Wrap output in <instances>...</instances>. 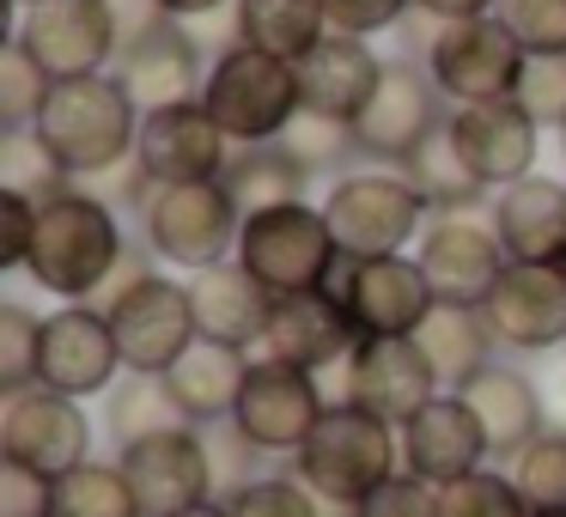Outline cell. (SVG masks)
Masks as SVG:
<instances>
[{
  "label": "cell",
  "mask_w": 566,
  "mask_h": 517,
  "mask_svg": "<svg viewBox=\"0 0 566 517\" xmlns=\"http://www.w3.org/2000/svg\"><path fill=\"white\" fill-rule=\"evenodd\" d=\"M128 262L123 225H116L111 201L86 196V189H62V196L38 201V238H31L25 274L62 305H92L111 293L116 268Z\"/></svg>",
  "instance_id": "6da1fadb"
},
{
  "label": "cell",
  "mask_w": 566,
  "mask_h": 517,
  "mask_svg": "<svg viewBox=\"0 0 566 517\" xmlns=\"http://www.w3.org/2000/svg\"><path fill=\"white\" fill-rule=\"evenodd\" d=\"M396 468H402V432L354 402H329V414L317 420L305 451L293 456V475L342 517L359 499H371Z\"/></svg>",
  "instance_id": "7a4b0ae2"
},
{
  "label": "cell",
  "mask_w": 566,
  "mask_h": 517,
  "mask_svg": "<svg viewBox=\"0 0 566 517\" xmlns=\"http://www.w3.org/2000/svg\"><path fill=\"white\" fill-rule=\"evenodd\" d=\"M38 135L67 177H104L123 159H135L140 104L128 98V86L116 74L62 80L50 110L38 116Z\"/></svg>",
  "instance_id": "3957f363"
},
{
  "label": "cell",
  "mask_w": 566,
  "mask_h": 517,
  "mask_svg": "<svg viewBox=\"0 0 566 517\" xmlns=\"http://www.w3.org/2000/svg\"><path fill=\"white\" fill-rule=\"evenodd\" d=\"M135 196H140V232H147V250L159 262L201 274L213 262L238 256L244 208L232 201V189L220 177L213 183H147V177H135Z\"/></svg>",
  "instance_id": "277c9868"
},
{
  "label": "cell",
  "mask_w": 566,
  "mask_h": 517,
  "mask_svg": "<svg viewBox=\"0 0 566 517\" xmlns=\"http://www.w3.org/2000/svg\"><path fill=\"white\" fill-rule=\"evenodd\" d=\"M201 104L213 110V123L226 128L232 147H274L298 123V110H305V98H298V67L274 62V55L250 50L238 38L213 55Z\"/></svg>",
  "instance_id": "5b68a950"
},
{
  "label": "cell",
  "mask_w": 566,
  "mask_h": 517,
  "mask_svg": "<svg viewBox=\"0 0 566 517\" xmlns=\"http://www.w3.org/2000/svg\"><path fill=\"white\" fill-rule=\"evenodd\" d=\"M238 262H244L274 298H293V293L329 286L335 262H342V244H335L323 208H311V201H281V208L244 213Z\"/></svg>",
  "instance_id": "8992f818"
},
{
  "label": "cell",
  "mask_w": 566,
  "mask_h": 517,
  "mask_svg": "<svg viewBox=\"0 0 566 517\" xmlns=\"http://www.w3.org/2000/svg\"><path fill=\"white\" fill-rule=\"evenodd\" d=\"M104 310H111L123 366L140 371V378H165V371H171L177 359L201 341L196 305H189V281H171V274L128 268L123 281L111 286Z\"/></svg>",
  "instance_id": "52a82bcc"
},
{
  "label": "cell",
  "mask_w": 566,
  "mask_h": 517,
  "mask_svg": "<svg viewBox=\"0 0 566 517\" xmlns=\"http://www.w3.org/2000/svg\"><path fill=\"white\" fill-rule=\"evenodd\" d=\"M329 232L342 244V256H408V244H420L427 232V201L408 183V171H347L335 177V189L323 196Z\"/></svg>",
  "instance_id": "ba28073f"
},
{
  "label": "cell",
  "mask_w": 566,
  "mask_h": 517,
  "mask_svg": "<svg viewBox=\"0 0 566 517\" xmlns=\"http://www.w3.org/2000/svg\"><path fill=\"white\" fill-rule=\"evenodd\" d=\"M524 43L500 25V13L488 19H451V25L427 31V50H420V67L432 74V86L463 110V104H493L512 98L517 74H524Z\"/></svg>",
  "instance_id": "9c48e42d"
},
{
  "label": "cell",
  "mask_w": 566,
  "mask_h": 517,
  "mask_svg": "<svg viewBox=\"0 0 566 517\" xmlns=\"http://www.w3.org/2000/svg\"><path fill=\"white\" fill-rule=\"evenodd\" d=\"M323 414H329V395H323L317 371L286 366V359H274V354L250 359V378H244V390H238L232 426L244 432L262 456H298Z\"/></svg>",
  "instance_id": "30bf717a"
},
{
  "label": "cell",
  "mask_w": 566,
  "mask_h": 517,
  "mask_svg": "<svg viewBox=\"0 0 566 517\" xmlns=\"http://www.w3.org/2000/svg\"><path fill=\"white\" fill-rule=\"evenodd\" d=\"M0 463L25 468V475L62 481L80 463H92V414L86 402L55 390H19L0 408Z\"/></svg>",
  "instance_id": "8fae6325"
},
{
  "label": "cell",
  "mask_w": 566,
  "mask_h": 517,
  "mask_svg": "<svg viewBox=\"0 0 566 517\" xmlns=\"http://www.w3.org/2000/svg\"><path fill=\"white\" fill-rule=\"evenodd\" d=\"M19 50L62 86V80H92L123 55V25L111 0H38L25 7Z\"/></svg>",
  "instance_id": "7c38bea8"
},
{
  "label": "cell",
  "mask_w": 566,
  "mask_h": 517,
  "mask_svg": "<svg viewBox=\"0 0 566 517\" xmlns=\"http://www.w3.org/2000/svg\"><path fill=\"white\" fill-rule=\"evenodd\" d=\"M439 371L420 354L415 335H359V347L342 366V402L366 408V414L390 420L396 432L439 395Z\"/></svg>",
  "instance_id": "4fadbf2b"
},
{
  "label": "cell",
  "mask_w": 566,
  "mask_h": 517,
  "mask_svg": "<svg viewBox=\"0 0 566 517\" xmlns=\"http://www.w3.org/2000/svg\"><path fill=\"white\" fill-rule=\"evenodd\" d=\"M329 293L347 305L359 335H420V323L432 317L439 293H432L427 268L415 256H342L329 274Z\"/></svg>",
  "instance_id": "5bb4252c"
},
{
  "label": "cell",
  "mask_w": 566,
  "mask_h": 517,
  "mask_svg": "<svg viewBox=\"0 0 566 517\" xmlns=\"http://www.w3.org/2000/svg\"><path fill=\"white\" fill-rule=\"evenodd\" d=\"M123 347H116L111 310L104 305H62L43 317V359H38V383L55 395H111L123 383Z\"/></svg>",
  "instance_id": "9a60e30c"
},
{
  "label": "cell",
  "mask_w": 566,
  "mask_h": 517,
  "mask_svg": "<svg viewBox=\"0 0 566 517\" xmlns=\"http://www.w3.org/2000/svg\"><path fill=\"white\" fill-rule=\"evenodd\" d=\"M123 475L135 481V499L147 517H177L189 505L220 499V475H213V451H208V426H177V432H153V439L116 451Z\"/></svg>",
  "instance_id": "2e32d148"
},
{
  "label": "cell",
  "mask_w": 566,
  "mask_h": 517,
  "mask_svg": "<svg viewBox=\"0 0 566 517\" xmlns=\"http://www.w3.org/2000/svg\"><path fill=\"white\" fill-rule=\"evenodd\" d=\"M226 165H232V140L201 98L140 116L135 177H147V183H213V177H226Z\"/></svg>",
  "instance_id": "e0dca14e"
},
{
  "label": "cell",
  "mask_w": 566,
  "mask_h": 517,
  "mask_svg": "<svg viewBox=\"0 0 566 517\" xmlns=\"http://www.w3.org/2000/svg\"><path fill=\"white\" fill-rule=\"evenodd\" d=\"M439 98L444 92L432 86V74L420 62H390L378 80V92H371V104L354 123V147L366 152V159H384L390 171H402V165L444 128Z\"/></svg>",
  "instance_id": "ac0fdd59"
},
{
  "label": "cell",
  "mask_w": 566,
  "mask_h": 517,
  "mask_svg": "<svg viewBox=\"0 0 566 517\" xmlns=\"http://www.w3.org/2000/svg\"><path fill=\"white\" fill-rule=\"evenodd\" d=\"M451 128V147L463 152V165L481 177V189H512L524 177H536V116L517 98H493V104H463V110L444 116Z\"/></svg>",
  "instance_id": "d6986e66"
},
{
  "label": "cell",
  "mask_w": 566,
  "mask_h": 517,
  "mask_svg": "<svg viewBox=\"0 0 566 517\" xmlns=\"http://www.w3.org/2000/svg\"><path fill=\"white\" fill-rule=\"evenodd\" d=\"M415 262L427 268L439 305H481L493 293V281L505 274V250L493 238V220H475V213H439L427 220L415 244Z\"/></svg>",
  "instance_id": "ffe728a7"
},
{
  "label": "cell",
  "mask_w": 566,
  "mask_h": 517,
  "mask_svg": "<svg viewBox=\"0 0 566 517\" xmlns=\"http://www.w3.org/2000/svg\"><path fill=\"white\" fill-rule=\"evenodd\" d=\"M493 341L505 354H548L566 347V274L560 268H530V262H505L493 293L481 298Z\"/></svg>",
  "instance_id": "44dd1931"
},
{
  "label": "cell",
  "mask_w": 566,
  "mask_h": 517,
  "mask_svg": "<svg viewBox=\"0 0 566 517\" xmlns=\"http://www.w3.org/2000/svg\"><path fill=\"white\" fill-rule=\"evenodd\" d=\"M488 463H493L488 432H481L469 395H457V390H439L402 426V468L420 475L427 487H451V481L475 475V468H488Z\"/></svg>",
  "instance_id": "7402d4cb"
},
{
  "label": "cell",
  "mask_w": 566,
  "mask_h": 517,
  "mask_svg": "<svg viewBox=\"0 0 566 517\" xmlns=\"http://www.w3.org/2000/svg\"><path fill=\"white\" fill-rule=\"evenodd\" d=\"M493 238H500L505 262H530V268H566V183L560 177H524V183L500 189L488 208Z\"/></svg>",
  "instance_id": "603a6c76"
},
{
  "label": "cell",
  "mask_w": 566,
  "mask_h": 517,
  "mask_svg": "<svg viewBox=\"0 0 566 517\" xmlns=\"http://www.w3.org/2000/svg\"><path fill=\"white\" fill-rule=\"evenodd\" d=\"M189 305H196V329L201 341H220V347H250L269 341V323H274V293L244 268V262H213V268L189 274Z\"/></svg>",
  "instance_id": "cb8c5ba5"
},
{
  "label": "cell",
  "mask_w": 566,
  "mask_h": 517,
  "mask_svg": "<svg viewBox=\"0 0 566 517\" xmlns=\"http://www.w3.org/2000/svg\"><path fill=\"white\" fill-rule=\"evenodd\" d=\"M359 347V329L347 317V305L317 286V293H293V298H274V323H269V341L262 354L286 359V366H305V371H329L347 366V354Z\"/></svg>",
  "instance_id": "d4e9b609"
},
{
  "label": "cell",
  "mask_w": 566,
  "mask_h": 517,
  "mask_svg": "<svg viewBox=\"0 0 566 517\" xmlns=\"http://www.w3.org/2000/svg\"><path fill=\"white\" fill-rule=\"evenodd\" d=\"M384 67L390 62H384L366 38H342V31H329V38L298 62V98H305L311 116H329V123L354 128L359 110L371 104V92H378Z\"/></svg>",
  "instance_id": "484cf974"
},
{
  "label": "cell",
  "mask_w": 566,
  "mask_h": 517,
  "mask_svg": "<svg viewBox=\"0 0 566 517\" xmlns=\"http://www.w3.org/2000/svg\"><path fill=\"white\" fill-rule=\"evenodd\" d=\"M123 86H128V98L140 104V116L147 110H165V104H189V98H201L196 86H208V74H201V50H196V38L184 31V19H165V25H153L140 43H128L123 55Z\"/></svg>",
  "instance_id": "4316f807"
},
{
  "label": "cell",
  "mask_w": 566,
  "mask_h": 517,
  "mask_svg": "<svg viewBox=\"0 0 566 517\" xmlns=\"http://www.w3.org/2000/svg\"><path fill=\"white\" fill-rule=\"evenodd\" d=\"M457 395H469V408H475L481 432H488V451H493V463H500V468L512 463L536 432H548L542 390L530 383V371L505 366V359H493V366L481 371L469 390H457Z\"/></svg>",
  "instance_id": "83f0119b"
},
{
  "label": "cell",
  "mask_w": 566,
  "mask_h": 517,
  "mask_svg": "<svg viewBox=\"0 0 566 517\" xmlns=\"http://www.w3.org/2000/svg\"><path fill=\"white\" fill-rule=\"evenodd\" d=\"M244 378H250V354L220 347V341H196L171 371H165V390L177 395L189 426H226L232 408H238Z\"/></svg>",
  "instance_id": "f1b7e54d"
},
{
  "label": "cell",
  "mask_w": 566,
  "mask_h": 517,
  "mask_svg": "<svg viewBox=\"0 0 566 517\" xmlns=\"http://www.w3.org/2000/svg\"><path fill=\"white\" fill-rule=\"evenodd\" d=\"M232 38L298 67L329 38V13L323 0H232Z\"/></svg>",
  "instance_id": "f546056e"
},
{
  "label": "cell",
  "mask_w": 566,
  "mask_h": 517,
  "mask_svg": "<svg viewBox=\"0 0 566 517\" xmlns=\"http://www.w3.org/2000/svg\"><path fill=\"white\" fill-rule=\"evenodd\" d=\"M415 341H420V354L432 359L444 390H469V383L493 366V354H500L481 305H432V317L420 323Z\"/></svg>",
  "instance_id": "4dcf8cb0"
},
{
  "label": "cell",
  "mask_w": 566,
  "mask_h": 517,
  "mask_svg": "<svg viewBox=\"0 0 566 517\" xmlns=\"http://www.w3.org/2000/svg\"><path fill=\"white\" fill-rule=\"evenodd\" d=\"M305 177H311L305 165L274 140V147H238L220 183L232 189V201L244 213H262V208H281V201H305Z\"/></svg>",
  "instance_id": "1f68e13d"
},
{
  "label": "cell",
  "mask_w": 566,
  "mask_h": 517,
  "mask_svg": "<svg viewBox=\"0 0 566 517\" xmlns=\"http://www.w3.org/2000/svg\"><path fill=\"white\" fill-rule=\"evenodd\" d=\"M177 426H189V420H184V408H177V395L165 390V378L123 371V383L104 395V432H111L116 451L153 439V432H177Z\"/></svg>",
  "instance_id": "d6a6232c"
},
{
  "label": "cell",
  "mask_w": 566,
  "mask_h": 517,
  "mask_svg": "<svg viewBox=\"0 0 566 517\" xmlns=\"http://www.w3.org/2000/svg\"><path fill=\"white\" fill-rule=\"evenodd\" d=\"M408 183L420 189V201H427L432 213H469L475 201H488V189H481V177L463 165V152L451 147V128H439V135L427 140V147L415 152V159L402 165Z\"/></svg>",
  "instance_id": "836d02e7"
},
{
  "label": "cell",
  "mask_w": 566,
  "mask_h": 517,
  "mask_svg": "<svg viewBox=\"0 0 566 517\" xmlns=\"http://www.w3.org/2000/svg\"><path fill=\"white\" fill-rule=\"evenodd\" d=\"M50 517H147L135 499V481L123 475V463H80L74 475L55 481Z\"/></svg>",
  "instance_id": "e575fe53"
},
{
  "label": "cell",
  "mask_w": 566,
  "mask_h": 517,
  "mask_svg": "<svg viewBox=\"0 0 566 517\" xmlns=\"http://www.w3.org/2000/svg\"><path fill=\"white\" fill-rule=\"evenodd\" d=\"M512 487L524 493L530 517L536 511H566V426H548L505 463Z\"/></svg>",
  "instance_id": "d590c367"
},
{
  "label": "cell",
  "mask_w": 566,
  "mask_h": 517,
  "mask_svg": "<svg viewBox=\"0 0 566 517\" xmlns=\"http://www.w3.org/2000/svg\"><path fill=\"white\" fill-rule=\"evenodd\" d=\"M0 189H19L31 201H50L67 189V171L55 165V152L43 147L38 128H7L0 135Z\"/></svg>",
  "instance_id": "8d00e7d4"
},
{
  "label": "cell",
  "mask_w": 566,
  "mask_h": 517,
  "mask_svg": "<svg viewBox=\"0 0 566 517\" xmlns=\"http://www.w3.org/2000/svg\"><path fill=\"white\" fill-rule=\"evenodd\" d=\"M50 98H55V80L19 43H7L0 50V128H38Z\"/></svg>",
  "instance_id": "74e56055"
},
{
  "label": "cell",
  "mask_w": 566,
  "mask_h": 517,
  "mask_svg": "<svg viewBox=\"0 0 566 517\" xmlns=\"http://www.w3.org/2000/svg\"><path fill=\"white\" fill-rule=\"evenodd\" d=\"M439 517H530L524 493L512 487L505 468H475V475L439 487Z\"/></svg>",
  "instance_id": "f35d334b"
},
{
  "label": "cell",
  "mask_w": 566,
  "mask_h": 517,
  "mask_svg": "<svg viewBox=\"0 0 566 517\" xmlns=\"http://www.w3.org/2000/svg\"><path fill=\"white\" fill-rule=\"evenodd\" d=\"M38 359H43V317L25 305H0V390H38Z\"/></svg>",
  "instance_id": "ab89813d"
},
{
  "label": "cell",
  "mask_w": 566,
  "mask_h": 517,
  "mask_svg": "<svg viewBox=\"0 0 566 517\" xmlns=\"http://www.w3.org/2000/svg\"><path fill=\"white\" fill-rule=\"evenodd\" d=\"M226 505H232V517H329V505H323L298 475H256Z\"/></svg>",
  "instance_id": "60d3db41"
},
{
  "label": "cell",
  "mask_w": 566,
  "mask_h": 517,
  "mask_svg": "<svg viewBox=\"0 0 566 517\" xmlns=\"http://www.w3.org/2000/svg\"><path fill=\"white\" fill-rule=\"evenodd\" d=\"M493 13L524 55H566V0H500Z\"/></svg>",
  "instance_id": "b9f144b4"
},
{
  "label": "cell",
  "mask_w": 566,
  "mask_h": 517,
  "mask_svg": "<svg viewBox=\"0 0 566 517\" xmlns=\"http://www.w3.org/2000/svg\"><path fill=\"white\" fill-rule=\"evenodd\" d=\"M517 104L536 116V128H566V55H530L524 74H517Z\"/></svg>",
  "instance_id": "7bdbcfd3"
},
{
  "label": "cell",
  "mask_w": 566,
  "mask_h": 517,
  "mask_svg": "<svg viewBox=\"0 0 566 517\" xmlns=\"http://www.w3.org/2000/svg\"><path fill=\"white\" fill-rule=\"evenodd\" d=\"M281 147L293 152L305 171H329V165H342L347 152H359V147H354V128H347V123H329V116H311V110H298V123L281 135Z\"/></svg>",
  "instance_id": "ee69618b"
},
{
  "label": "cell",
  "mask_w": 566,
  "mask_h": 517,
  "mask_svg": "<svg viewBox=\"0 0 566 517\" xmlns=\"http://www.w3.org/2000/svg\"><path fill=\"white\" fill-rule=\"evenodd\" d=\"M347 517H439V487H427L420 475L396 468L371 499H359Z\"/></svg>",
  "instance_id": "f6af8a7d"
},
{
  "label": "cell",
  "mask_w": 566,
  "mask_h": 517,
  "mask_svg": "<svg viewBox=\"0 0 566 517\" xmlns=\"http://www.w3.org/2000/svg\"><path fill=\"white\" fill-rule=\"evenodd\" d=\"M323 13H329V31L342 38H378V31H396L408 13H415V0H323Z\"/></svg>",
  "instance_id": "bcb514c9"
},
{
  "label": "cell",
  "mask_w": 566,
  "mask_h": 517,
  "mask_svg": "<svg viewBox=\"0 0 566 517\" xmlns=\"http://www.w3.org/2000/svg\"><path fill=\"white\" fill-rule=\"evenodd\" d=\"M31 238H38V201L0 189V268H25Z\"/></svg>",
  "instance_id": "7dc6e473"
},
{
  "label": "cell",
  "mask_w": 566,
  "mask_h": 517,
  "mask_svg": "<svg viewBox=\"0 0 566 517\" xmlns=\"http://www.w3.org/2000/svg\"><path fill=\"white\" fill-rule=\"evenodd\" d=\"M50 493H55V481L0 463V517H50Z\"/></svg>",
  "instance_id": "c3c4849f"
},
{
  "label": "cell",
  "mask_w": 566,
  "mask_h": 517,
  "mask_svg": "<svg viewBox=\"0 0 566 517\" xmlns=\"http://www.w3.org/2000/svg\"><path fill=\"white\" fill-rule=\"evenodd\" d=\"M432 25H451V19H488L500 0H415Z\"/></svg>",
  "instance_id": "681fc988"
},
{
  "label": "cell",
  "mask_w": 566,
  "mask_h": 517,
  "mask_svg": "<svg viewBox=\"0 0 566 517\" xmlns=\"http://www.w3.org/2000/svg\"><path fill=\"white\" fill-rule=\"evenodd\" d=\"M159 7H165V19H184V25H189V19H208V13H220L226 0H159Z\"/></svg>",
  "instance_id": "f907efd6"
},
{
  "label": "cell",
  "mask_w": 566,
  "mask_h": 517,
  "mask_svg": "<svg viewBox=\"0 0 566 517\" xmlns=\"http://www.w3.org/2000/svg\"><path fill=\"white\" fill-rule=\"evenodd\" d=\"M177 517H232V505H226V499H208V505H189V511H177Z\"/></svg>",
  "instance_id": "816d5d0a"
},
{
  "label": "cell",
  "mask_w": 566,
  "mask_h": 517,
  "mask_svg": "<svg viewBox=\"0 0 566 517\" xmlns=\"http://www.w3.org/2000/svg\"><path fill=\"white\" fill-rule=\"evenodd\" d=\"M560 159H566V128H560Z\"/></svg>",
  "instance_id": "f5cc1de1"
},
{
  "label": "cell",
  "mask_w": 566,
  "mask_h": 517,
  "mask_svg": "<svg viewBox=\"0 0 566 517\" xmlns=\"http://www.w3.org/2000/svg\"><path fill=\"white\" fill-rule=\"evenodd\" d=\"M536 517H566V511H536Z\"/></svg>",
  "instance_id": "db71d44e"
},
{
  "label": "cell",
  "mask_w": 566,
  "mask_h": 517,
  "mask_svg": "<svg viewBox=\"0 0 566 517\" xmlns=\"http://www.w3.org/2000/svg\"><path fill=\"white\" fill-rule=\"evenodd\" d=\"M13 7H38V0H13Z\"/></svg>",
  "instance_id": "11a10c76"
},
{
  "label": "cell",
  "mask_w": 566,
  "mask_h": 517,
  "mask_svg": "<svg viewBox=\"0 0 566 517\" xmlns=\"http://www.w3.org/2000/svg\"><path fill=\"white\" fill-rule=\"evenodd\" d=\"M560 354H566V347H560Z\"/></svg>",
  "instance_id": "9f6ffc18"
},
{
  "label": "cell",
  "mask_w": 566,
  "mask_h": 517,
  "mask_svg": "<svg viewBox=\"0 0 566 517\" xmlns=\"http://www.w3.org/2000/svg\"><path fill=\"white\" fill-rule=\"evenodd\" d=\"M560 274H566V268H560Z\"/></svg>",
  "instance_id": "6f0895ef"
}]
</instances>
